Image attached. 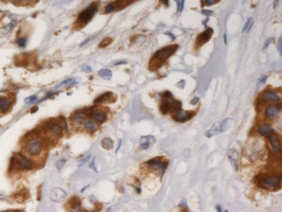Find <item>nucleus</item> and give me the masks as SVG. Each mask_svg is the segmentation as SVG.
<instances>
[{"instance_id": "f257e3e1", "label": "nucleus", "mask_w": 282, "mask_h": 212, "mask_svg": "<svg viewBox=\"0 0 282 212\" xmlns=\"http://www.w3.org/2000/svg\"><path fill=\"white\" fill-rule=\"evenodd\" d=\"M179 48L178 44L169 45L157 50L150 60L149 67L151 71L160 68L168 58L175 53Z\"/></svg>"}, {"instance_id": "f03ea898", "label": "nucleus", "mask_w": 282, "mask_h": 212, "mask_svg": "<svg viewBox=\"0 0 282 212\" xmlns=\"http://www.w3.org/2000/svg\"><path fill=\"white\" fill-rule=\"evenodd\" d=\"M255 182L261 188L268 191H276L280 188L281 177L279 175L270 176L265 174H259L256 177Z\"/></svg>"}, {"instance_id": "7ed1b4c3", "label": "nucleus", "mask_w": 282, "mask_h": 212, "mask_svg": "<svg viewBox=\"0 0 282 212\" xmlns=\"http://www.w3.org/2000/svg\"><path fill=\"white\" fill-rule=\"evenodd\" d=\"M233 120L231 118H227L221 122L215 123L210 130H208L205 133V136L207 137H212L218 134L224 132L228 130L233 125Z\"/></svg>"}, {"instance_id": "20e7f679", "label": "nucleus", "mask_w": 282, "mask_h": 212, "mask_svg": "<svg viewBox=\"0 0 282 212\" xmlns=\"http://www.w3.org/2000/svg\"><path fill=\"white\" fill-rule=\"evenodd\" d=\"M196 115L194 111H187L182 109L181 108H177L171 111V116L175 122L184 123L191 119Z\"/></svg>"}, {"instance_id": "39448f33", "label": "nucleus", "mask_w": 282, "mask_h": 212, "mask_svg": "<svg viewBox=\"0 0 282 212\" xmlns=\"http://www.w3.org/2000/svg\"><path fill=\"white\" fill-rule=\"evenodd\" d=\"M97 11V5L95 4H92L79 14L77 18V22L84 25L87 24L93 18Z\"/></svg>"}, {"instance_id": "423d86ee", "label": "nucleus", "mask_w": 282, "mask_h": 212, "mask_svg": "<svg viewBox=\"0 0 282 212\" xmlns=\"http://www.w3.org/2000/svg\"><path fill=\"white\" fill-rule=\"evenodd\" d=\"M42 145L40 142L36 138H32L27 142L26 151L31 156H37L40 154Z\"/></svg>"}, {"instance_id": "0eeeda50", "label": "nucleus", "mask_w": 282, "mask_h": 212, "mask_svg": "<svg viewBox=\"0 0 282 212\" xmlns=\"http://www.w3.org/2000/svg\"><path fill=\"white\" fill-rule=\"evenodd\" d=\"M213 32L214 31L212 28H208L205 31L198 36L196 39V44L198 46H203L210 40Z\"/></svg>"}, {"instance_id": "6e6552de", "label": "nucleus", "mask_w": 282, "mask_h": 212, "mask_svg": "<svg viewBox=\"0 0 282 212\" xmlns=\"http://www.w3.org/2000/svg\"><path fill=\"white\" fill-rule=\"evenodd\" d=\"M150 167H154L157 170L160 171L161 174L164 173L168 167V162L165 161H162L159 158H153L148 160L146 162Z\"/></svg>"}, {"instance_id": "1a4fd4ad", "label": "nucleus", "mask_w": 282, "mask_h": 212, "mask_svg": "<svg viewBox=\"0 0 282 212\" xmlns=\"http://www.w3.org/2000/svg\"><path fill=\"white\" fill-rule=\"evenodd\" d=\"M15 161L16 164L19 165V167L24 170H29L32 169L33 163L28 158L21 155H17L15 157Z\"/></svg>"}, {"instance_id": "9d476101", "label": "nucleus", "mask_w": 282, "mask_h": 212, "mask_svg": "<svg viewBox=\"0 0 282 212\" xmlns=\"http://www.w3.org/2000/svg\"><path fill=\"white\" fill-rule=\"evenodd\" d=\"M66 193L60 188H54L50 192V198L55 203H59L66 197Z\"/></svg>"}, {"instance_id": "9b49d317", "label": "nucleus", "mask_w": 282, "mask_h": 212, "mask_svg": "<svg viewBox=\"0 0 282 212\" xmlns=\"http://www.w3.org/2000/svg\"><path fill=\"white\" fill-rule=\"evenodd\" d=\"M45 129L55 136H59L62 134L63 129L61 124L57 122L51 121L47 124Z\"/></svg>"}, {"instance_id": "f8f14e48", "label": "nucleus", "mask_w": 282, "mask_h": 212, "mask_svg": "<svg viewBox=\"0 0 282 212\" xmlns=\"http://www.w3.org/2000/svg\"><path fill=\"white\" fill-rule=\"evenodd\" d=\"M281 111V106L278 105H272L268 106L265 111V116L269 119L275 118Z\"/></svg>"}, {"instance_id": "ddd939ff", "label": "nucleus", "mask_w": 282, "mask_h": 212, "mask_svg": "<svg viewBox=\"0 0 282 212\" xmlns=\"http://www.w3.org/2000/svg\"><path fill=\"white\" fill-rule=\"evenodd\" d=\"M258 132L261 136L269 137L271 135H272L274 133H275V131L271 126H270V125L267 124H264L258 127Z\"/></svg>"}, {"instance_id": "4468645a", "label": "nucleus", "mask_w": 282, "mask_h": 212, "mask_svg": "<svg viewBox=\"0 0 282 212\" xmlns=\"http://www.w3.org/2000/svg\"><path fill=\"white\" fill-rule=\"evenodd\" d=\"M269 138L273 150L276 153H279L281 149V144L278 137L274 133L272 135L269 137Z\"/></svg>"}, {"instance_id": "2eb2a0df", "label": "nucleus", "mask_w": 282, "mask_h": 212, "mask_svg": "<svg viewBox=\"0 0 282 212\" xmlns=\"http://www.w3.org/2000/svg\"><path fill=\"white\" fill-rule=\"evenodd\" d=\"M238 159V152L234 149L230 150V153L228 154V160L232 166L233 167V168L236 171H237L238 169V166L237 163Z\"/></svg>"}, {"instance_id": "dca6fc26", "label": "nucleus", "mask_w": 282, "mask_h": 212, "mask_svg": "<svg viewBox=\"0 0 282 212\" xmlns=\"http://www.w3.org/2000/svg\"><path fill=\"white\" fill-rule=\"evenodd\" d=\"M142 143L140 144V147L142 149H147L150 146L151 144L153 143L155 140L153 136H145L141 137Z\"/></svg>"}, {"instance_id": "f3484780", "label": "nucleus", "mask_w": 282, "mask_h": 212, "mask_svg": "<svg viewBox=\"0 0 282 212\" xmlns=\"http://www.w3.org/2000/svg\"><path fill=\"white\" fill-rule=\"evenodd\" d=\"M261 99L265 101H277L280 100V98L276 94V93L273 92L266 91L262 93Z\"/></svg>"}, {"instance_id": "a211bd4d", "label": "nucleus", "mask_w": 282, "mask_h": 212, "mask_svg": "<svg viewBox=\"0 0 282 212\" xmlns=\"http://www.w3.org/2000/svg\"><path fill=\"white\" fill-rule=\"evenodd\" d=\"M10 106L11 102L7 98L5 97H0V111L2 113H6L9 111Z\"/></svg>"}, {"instance_id": "6ab92c4d", "label": "nucleus", "mask_w": 282, "mask_h": 212, "mask_svg": "<svg viewBox=\"0 0 282 212\" xmlns=\"http://www.w3.org/2000/svg\"><path fill=\"white\" fill-rule=\"evenodd\" d=\"M94 120L99 123L104 122L107 118V114L102 111H96L92 114Z\"/></svg>"}, {"instance_id": "aec40b11", "label": "nucleus", "mask_w": 282, "mask_h": 212, "mask_svg": "<svg viewBox=\"0 0 282 212\" xmlns=\"http://www.w3.org/2000/svg\"><path fill=\"white\" fill-rule=\"evenodd\" d=\"M85 118V114L82 111H77L74 114L73 116V122L76 124H81L82 123Z\"/></svg>"}, {"instance_id": "412c9836", "label": "nucleus", "mask_w": 282, "mask_h": 212, "mask_svg": "<svg viewBox=\"0 0 282 212\" xmlns=\"http://www.w3.org/2000/svg\"><path fill=\"white\" fill-rule=\"evenodd\" d=\"M113 95V93L111 92H107L102 95L96 98L94 100V103H102L103 102H105L106 101H108L110 100V98L111 97V96Z\"/></svg>"}, {"instance_id": "4be33fe9", "label": "nucleus", "mask_w": 282, "mask_h": 212, "mask_svg": "<svg viewBox=\"0 0 282 212\" xmlns=\"http://www.w3.org/2000/svg\"><path fill=\"white\" fill-rule=\"evenodd\" d=\"M101 144H102V147L106 150H110L114 148L113 141L110 138H108V137H106L102 139Z\"/></svg>"}, {"instance_id": "5701e85b", "label": "nucleus", "mask_w": 282, "mask_h": 212, "mask_svg": "<svg viewBox=\"0 0 282 212\" xmlns=\"http://www.w3.org/2000/svg\"><path fill=\"white\" fill-rule=\"evenodd\" d=\"M99 75L104 80H110L112 78V73L109 69H102L99 71Z\"/></svg>"}, {"instance_id": "b1692460", "label": "nucleus", "mask_w": 282, "mask_h": 212, "mask_svg": "<svg viewBox=\"0 0 282 212\" xmlns=\"http://www.w3.org/2000/svg\"><path fill=\"white\" fill-rule=\"evenodd\" d=\"M97 124L92 121H87L85 123V128L89 132H93L97 129Z\"/></svg>"}, {"instance_id": "393cba45", "label": "nucleus", "mask_w": 282, "mask_h": 212, "mask_svg": "<svg viewBox=\"0 0 282 212\" xmlns=\"http://www.w3.org/2000/svg\"><path fill=\"white\" fill-rule=\"evenodd\" d=\"M253 24V19H252V17H250L247 19L245 25L243 28L242 33L248 32L249 31L251 30Z\"/></svg>"}, {"instance_id": "a878e982", "label": "nucleus", "mask_w": 282, "mask_h": 212, "mask_svg": "<svg viewBox=\"0 0 282 212\" xmlns=\"http://www.w3.org/2000/svg\"><path fill=\"white\" fill-rule=\"evenodd\" d=\"M77 83V82H76V80L74 79V78H72V79H67L63 82L61 83L59 85H58V87H63V86H65V87H69V86H73L74 84H76Z\"/></svg>"}, {"instance_id": "bb28decb", "label": "nucleus", "mask_w": 282, "mask_h": 212, "mask_svg": "<svg viewBox=\"0 0 282 212\" xmlns=\"http://www.w3.org/2000/svg\"><path fill=\"white\" fill-rule=\"evenodd\" d=\"M15 24H16L15 22H12L10 23H9V24H7V26H6L5 27L2 29V31H1L2 34H8L14 27V26H15Z\"/></svg>"}, {"instance_id": "cd10ccee", "label": "nucleus", "mask_w": 282, "mask_h": 212, "mask_svg": "<svg viewBox=\"0 0 282 212\" xmlns=\"http://www.w3.org/2000/svg\"><path fill=\"white\" fill-rule=\"evenodd\" d=\"M113 41V39L111 37H106L104 39L101 43L99 44V47L101 48H105L110 44H111Z\"/></svg>"}, {"instance_id": "c85d7f7f", "label": "nucleus", "mask_w": 282, "mask_h": 212, "mask_svg": "<svg viewBox=\"0 0 282 212\" xmlns=\"http://www.w3.org/2000/svg\"><path fill=\"white\" fill-rule=\"evenodd\" d=\"M91 157H92V155H91V154L87 155L86 157L83 158L82 160H81L79 162L78 166H79V167H81V166H84V165L87 163V162L89 161V160L91 158Z\"/></svg>"}, {"instance_id": "c756f323", "label": "nucleus", "mask_w": 282, "mask_h": 212, "mask_svg": "<svg viewBox=\"0 0 282 212\" xmlns=\"http://www.w3.org/2000/svg\"><path fill=\"white\" fill-rule=\"evenodd\" d=\"M115 10H116V7H115V4H109L105 7V13H110L114 11Z\"/></svg>"}, {"instance_id": "7c9ffc66", "label": "nucleus", "mask_w": 282, "mask_h": 212, "mask_svg": "<svg viewBox=\"0 0 282 212\" xmlns=\"http://www.w3.org/2000/svg\"><path fill=\"white\" fill-rule=\"evenodd\" d=\"M266 80H267V76L265 75H262L260 76L258 78V79H257V85L258 86H261L263 84L265 83Z\"/></svg>"}, {"instance_id": "2f4dec72", "label": "nucleus", "mask_w": 282, "mask_h": 212, "mask_svg": "<svg viewBox=\"0 0 282 212\" xmlns=\"http://www.w3.org/2000/svg\"><path fill=\"white\" fill-rule=\"evenodd\" d=\"M37 97L36 96H29V97H28L25 98L24 103L26 104H31L32 103H34L37 100Z\"/></svg>"}, {"instance_id": "473e14b6", "label": "nucleus", "mask_w": 282, "mask_h": 212, "mask_svg": "<svg viewBox=\"0 0 282 212\" xmlns=\"http://www.w3.org/2000/svg\"><path fill=\"white\" fill-rule=\"evenodd\" d=\"M175 2L177 3V11L178 12H182V10L184 9V3L185 1L181 0V1H175Z\"/></svg>"}, {"instance_id": "72a5a7b5", "label": "nucleus", "mask_w": 282, "mask_h": 212, "mask_svg": "<svg viewBox=\"0 0 282 212\" xmlns=\"http://www.w3.org/2000/svg\"><path fill=\"white\" fill-rule=\"evenodd\" d=\"M203 3H204V5H206V6H212V5H215L216 4H217L218 2H219L220 1H217V0H206V1H202Z\"/></svg>"}, {"instance_id": "f704fd0d", "label": "nucleus", "mask_w": 282, "mask_h": 212, "mask_svg": "<svg viewBox=\"0 0 282 212\" xmlns=\"http://www.w3.org/2000/svg\"><path fill=\"white\" fill-rule=\"evenodd\" d=\"M27 43V40L25 38H19L18 40V44L20 47H24Z\"/></svg>"}, {"instance_id": "c9c22d12", "label": "nucleus", "mask_w": 282, "mask_h": 212, "mask_svg": "<svg viewBox=\"0 0 282 212\" xmlns=\"http://www.w3.org/2000/svg\"><path fill=\"white\" fill-rule=\"evenodd\" d=\"M66 162V160H60L57 164V169L59 170H61V169L63 167V166H64V164Z\"/></svg>"}, {"instance_id": "e433bc0d", "label": "nucleus", "mask_w": 282, "mask_h": 212, "mask_svg": "<svg viewBox=\"0 0 282 212\" xmlns=\"http://www.w3.org/2000/svg\"><path fill=\"white\" fill-rule=\"evenodd\" d=\"M202 14L203 15H205L206 16H210L212 15V14H213V11H212V10H207V9H203L202 11Z\"/></svg>"}, {"instance_id": "4c0bfd02", "label": "nucleus", "mask_w": 282, "mask_h": 212, "mask_svg": "<svg viewBox=\"0 0 282 212\" xmlns=\"http://www.w3.org/2000/svg\"><path fill=\"white\" fill-rule=\"evenodd\" d=\"M273 40V39L272 37H269L268 39H267L266 40V41L264 44V47H263V48L264 49H266L268 48L269 46V45L271 43V42Z\"/></svg>"}, {"instance_id": "58836bf2", "label": "nucleus", "mask_w": 282, "mask_h": 212, "mask_svg": "<svg viewBox=\"0 0 282 212\" xmlns=\"http://www.w3.org/2000/svg\"><path fill=\"white\" fill-rule=\"evenodd\" d=\"M282 36H281L278 42V50L281 55H282Z\"/></svg>"}, {"instance_id": "ea45409f", "label": "nucleus", "mask_w": 282, "mask_h": 212, "mask_svg": "<svg viewBox=\"0 0 282 212\" xmlns=\"http://www.w3.org/2000/svg\"><path fill=\"white\" fill-rule=\"evenodd\" d=\"M82 71H84V72H90L92 71V68H91V67L89 66H84L82 67Z\"/></svg>"}, {"instance_id": "a19ab883", "label": "nucleus", "mask_w": 282, "mask_h": 212, "mask_svg": "<svg viewBox=\"0 0 282 212\" xmlns=\"http://www.w3.org/2000/svg\"><path fill=\"white\" fill-rule=\"evenodd\" d=\"M199 100H200V98H199V97H194V98L191 100V103H191L192 105H196V104H197V103H198V102L199 101Z\"/></svg>"}, {"instance_id": "79ce46f5", "label": "nucleus", "mask_w": 282, "mask_h": 212, "mask_svg": "<svg viewBox=\"0 0 282 212\" xmlns=\"http://www.w3.org/2000/svg\"><path fill=\"white\" fill-rule=\"evenodd\" d=\"M89 167H90V168H91V169H93L94 171H96L97 172H98V171H97V168H96V167H95V166L94 159L93 160V161H92V162L90 163V165H89Z\"/></svg>"}, {"instance_id": "37998d69", "label": "nucleus", "mask_w": 282, "mask_h": 212, "mask_svg": "<svg viewBox=\"0 0 282 212\" xmlns=\"http://www.w3.org/2000/svg\"><path fill=\"white\" fill-rule=\"evenodd\" d=\"M165 34H166V35H167V36H169V37L170 39H171V40H172L171 41H174L175 39V36H174V35L172 34V33H170V32H167V33H165Z\"/></svg>"}, {"instance_id": "c03bdc74", "label": "nucleus", "mask_w": 282, "mask_h": 212, "mask_svg": "<svg viewBox=\"0 0 282 212\" xmlns=\"http://www.w3.org/2000/svg\"><path fill=\"white\" fill-rule=\"evenodd\" d=\"M90 40H91V39H90V38H88V39H87V40H84V41H83V42H82L81 44L80 47H82V46H84V45H86V44H87V43H88L89 41H90Z\"/></svg>"}, {"instance_id": "a18cd8bd", "label": "nucleus", "mask_w": 282, "mask_h": 212, "mask_svg": "<svg viewBox=\"0 0 282 212\" xmlns=\"http://www.w3.org/2000/svg\"><path fill=\"white\" fill-rule=\"evenodd\" d=\"M37 110H38V107H37V106H34V107L32 108L31 109V113H36Z\"/></svg>"}, {"instance_id": "49530a36", "label": "nucleus", "mask_w": 282, "mask_h": 212, "mask_svg": "<svg viewBox=\"0 0 282 212\" xmlns=\"http://www.w3.org/2000/svg\"><path fill=\"white\" fill-rule=\"evenodd\" d=\"M216 209L217 212H222V207L220 205H216Z\"/></svg>"}, {"instance_id": "de8ad7c7", "label": "nucleus", "mask_w": 282, "mask_h": 212, "mask_svg": "<svg viewBox=\"0 0 282 212\" xmlns=\"http://www.w3.org/2000/svg\"><path fill=\"white\" fill-rule=\"evenodd\" d=\"M223 39H224V43L225 45L227 44V42H228V39H227V35L226 34H224V36H223Z\"/></svg>"}, {"instance_id": "09e8293b", "label": "nucleus", "mask_w": 282, "mask_h": 212, "mask_svg": "<svg viewBox=\"0 0 282 212\" xmlns=\"http://www.w3.org/2000/svg\"><path fill=\"white\" fill-rule=\"evenodd\" d=\"M161 2L162 3H163L165 6H168V5H169V1H167V0H163V1H161Z\"/></svg>"}, {"instance_id": "8fccbe9b", "label": "nucleus", "mask_w": 282, "mask_h": 212, "mask_svg": "<svg viewBox=\"0 0 282 212\" xmlns=\"http://www.w3.org/2000/svg\"><path fill=\"white\" fill-rule=\"evenodd\" d=\"M127 63L125 62H118V63H116L115 64V66H118V65H124V64H126Z\"/></svg>"}, {"instance_id": "3c124183", "label": "nucleus", "mask_w": 282, "mask_h": 212, "mask_svg": "<svg viewBox=\"0 0 282 212\" xmlns=\"http://www.w3.org/2000/svg\"><path fill=\"white\" fill-rule=\"evenodd\" d=\"M279 2V1H274V9H275V8L277 6V5H278Z\"/></svg>"}, {"instance_id": "603ef678", "label": "nucleus", "mask_w": 282, "mask_h": 212, "mask_svg": "<svg viewBox=\"0 0 282 212\" xmlns=\"http://www.w3.org/2000/svg\"><path fill=\"white\" fill-rule=\"evenodd\" d=\"M6 197L5 195H3L0 193V199H6Z\"/></svg>"}, {"instance_id": "864d4df0", "label": "nucleus", "mask_w": 282, "mask_h": 212, "mask_svg": "<svg viewBox=\"0 0 282 212\" xmlns=\"http://www.w3.org/2000/svg\"><path fill=\"white\" fill-rule=\"evenodd\" d=\"M121 140H120V142H119V147H118V148H117V149H116V152H117L118 151V150L119 149V148H120V147H121Z\"/></svg>"}, {"instance_id": "5fc2aeb1", "label": "nucleus", "mask_w": 282, "mask_h": 212, "mask_svg": "<svg viewBox=\"0 0 282 212\" xmlns=\"http://www.w3.org/2000/svg\"><path fill=\"white\" fill-rule=\"evenodd\" d=\"M87 187H89V185H87V187H84V188H83L81 190V192L84 191V190H85V189H87Z\"/></svg>"}, {"instance_id": "6e6d98bb", "label": "nucleus", "mask_w": 282, "mask_h": 212, "mask_svg": "<svg viewBox=\"0 0 282 212\" xmlns=\"http://www.w3.org/2000/svg\"><path fill=\"white\" fill-rule=\"evenodd\" d=\"M5 91H5V90H0V93L4 92H5Z\"/></svg>"}, {"instance_id": "4d7b16f0", "label": "nucleus", "mask_w": 282, "mask_h": 212, "mask_svg": "<svg viewBox=\"0 0 282 212\" xmlns=\"http://www.w3.org/2000/svg\"><path fill=\"white\" fill-rule=\"evenodd\" d=\"M224 212H228V210H226V211H224Z\"/></svg>"}]
</instances>
